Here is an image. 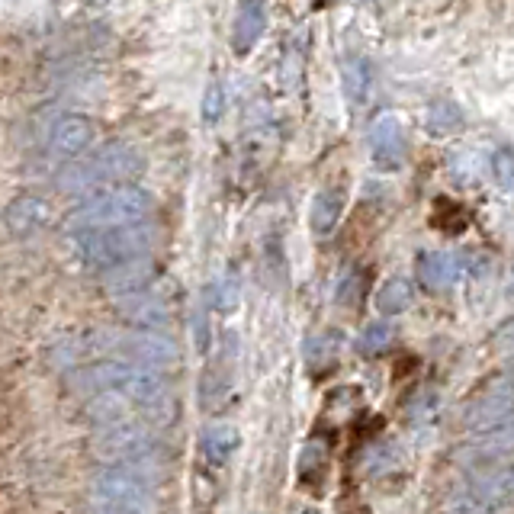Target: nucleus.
<instances>
[{
	"label": "nucleus",
	"instance_id": "7ed1b4c3",
	"mask_svg": "<svg viewBox=\"0 0 514 514\" xmlns=\"http://www.w3.org/2000/svg\"><path fill=\"white\" fill-rule=\"evenodd\" d=\"M155 229L148 222L142 225H126V229H107V232H87L74 238V254L81 257V264L90 270H107L139 261V257H148L151 248H155Z\"/></svg>",
	"mask_w": 514,
	"mask_h": 514
},
{
	"label": "nucleus",
	"instance_id": "2eb2a0df",
	"mask_svg": "<svg viewBox=\"0 0 514 514\" xmlns=\"http://www.w3.org/2000/svg\"><path fill=\"white\" fill-rule=\"evenodd\" d=\"M155 274H158V267L151 264V257H139V261H129V264H119V267L107 270V274H103V286H107L110 296L126 299L132 293L148 290Z\"/></svg>",
	"mask_w": 514,
	"mask_h": 514
},
{
	"label": "nucleus",
	"instance_id": "6ab92c4d",
	"mask_svg": "<svg viewBox=\"0 0 514 514\" xmlns=\"http://www.w3.org/2000/svg\"><path fill=\"white\" fill-rule=\"evenodd\" d=\"M514 447V428H492V431H482V437L476 444L466 447V457L470 460H482V463H492L498 460L502 453H508Z\"/></svg>",
	"mask_w": 514,
	"mask_h": 514
},
{
	"label": "nucleus",
	"instance_id": "f03ea898",
	"mask_svg": "<svg viewBox=\"0 0 514 514\" xmlns=\"http://www.w3.org/2000/svg\"><path fill=\"white\" fill-rule=\"evenodd\" d=\"M145 171V158L126 142H110L94 155L68 161L58 171L55 184L62 193H90L97 187H123Z\"/></svg>",
	"mask_w": 514,
	"mask_h": 514
},
{
	"label": "nucleus",
	"instance_id": "cd10ccee",
	"mask_svg": "<svg viewBox=\"0 0 514 514\" xmlns=\"http://www.w3.org/2000/svg\"><path fill=\"white\" fill-rule=\"evenodd\" d=\"M302 514H322V511H315V508H309V511H302Z\"/></svg>",
	"mask_w": 514,
	"mask_h": 514
},
{
	"label": "nucleus",
	"instance_id": "ddd939ff",
	"mask_svg": "<svg viewBox=\"0 0 514 514\" xmlns=\"http://www.w3.org/2000/svg\"><path fill=\"white\" fill-rule=\"evenodd\" d=\"M267 29V0H238L232 23V49L235 55H248Z\"/></svg>",
	"mask_w": 514,
	"mask_h": 514
},
{
	"label": "nucleus",
	"instance_id": "5701e85b",
	"mask_svg": "<svg viewBox=\"0 0 514 514\" xmlns=\"http://www.w3.org/2000/svg\"><path fill=\"white\" fill-rule=\"evenodd\" d=\"M389 344H392V328L386 322H370L357 335V351L364 357H376V354L389 351Z\"/></svg>",
	"mask_w": 514,
	"mask_h": 514
},
{
	"label": "nucleus",
	"instance_id": "423d86ee",
	"mask_svg": "<svg viewBox=\"0 0 514 514\" xmlns=\"http://www.w3.org/2000/svg\"><path fill=\"white\" fill-rule=\"evenodd\" d=\"M107 351L119 354V360L142 364L151 370H171L180 364V347L161 331H129V335H113V341L103 344Z\"/></svg>",
	"mask_w": 514,
	"mask_h": 514
},
{
	"label": "nucleus",
	"instance_id": "bb28decb",
	"mask_svg": "<svg viewBox=\"0 0 514 514\" xmlns=\"http://www.w3.org/2000/svg\"><path fill=\"white\" fill-rule=\"evenodd\" d=\"M90 514H155V508H142V505H90Z\"/></svg>",
	"mask_w": 514,
	"mask_h": 514
},
{
	"label": "nucleus",
	"instance_id": "0eeeda50",
	"mask_svg": "<svg viewBox=\"0 0 514 514\" xmlns=\"http://www.w3.org/2000/svg\"><path fill=\"white\" fill-rule=\"evenodd\" d=\"M511 415H514V373L505 376V380H498L492 389H486L479 399L466 405L463 425L482 434V431L502 428Z\"/></svg>",
	"mask_w": 514,
	"mask_h": 514
},
{
	"label": "nucleus",
	"instance_id": "b1692460",
	"mask_svg": "<svg viewBox=\"0 0 514 514\" xmlns=\"http://www.w3.org/2000/svg\"><path fill=\"white\" fill-rule=\"evenodd\" d=\"M238 302H241V286L238 280L232 277H222L219 283L209 286V306H213L216 312H235L238 309Z\"/></svg>",
	"mask_w": 514,
	"mask_h": 514
},
{
	"label": "nucleus",
	"instance_id": "9b49d317",
	"mask_svg": "<svg viewBox=\"0 0 514 514\" xmlns=\"http://www.w3.org/2000/svg\"><path fill=\"white\" fill-rule=\"evenodd\" d=\"M470 502L479 508H502L514 502V463H492L489 470H482L470 482Z\"/></svg>",
	"mask_w": 514,
	"mask_h": 514
},
{
	"label": "nucleus",
	"instance_id": "aec40b11",
	"mask_svg": "<svg viewBox=\"0 0 514 514\" xmlns=\"http://www.w3.org/2000/svg\"><path fill=\"white\" fill-rule=\"evenodd\" d=\"M200 444H203V457L209 463L222 466L235 453V447H238V431L229 428V425H209L203 431V437H200Z\"/></svg>",
	"mask_w": 514,
	"mask_h": 514
},
{
	"label": "nucleus",
	"instance_id": "f257e3e1",
	"mask_svg": "<svg viewBox=\"0 0 514 514\" xmlns=\"http://www.w3.org/2000/svg\"><path fill=\"white\" fill-rule=\"evenodd\" d=\"M151 209H155V200H151V193H145L142 187L135 184L110 187V190L94 193L78 209H71V216L65 219V229L71 238L87 235V232L126 229V225L148 222Z\"/></svg>",
	"mask_w": 514,
	"mask_h": 514
},
{
	"label": "nucleus",
	"instance_id": "1a4fd4ad",
	"mask_svg": "<svg viewBox=\"0 0 514 514\" xmlns=\"http://www.w3.org/2000/svg\"><path fill=\"white\" fill-rule=\"evenodd\" d=\"M97 126L87 116H62L49 132V155L58 161H78L84 151L94 145Z\"/></svg>",
	"mask_w": 514,
	"mask_h": 514
},
{
	"label": "nucleus",
	"instance_id": "4be33fe9",
	"mask_svg": "<svg viewBox=\"0 0 514 514\" xmlns=\"http://www.w3.org/2000/svg\"><path fill=\"white\" fill-rule=\"evenodd\" d=\"M412 286H408L405 280H386L383 290L376 293V309H380L383 315H402L408 306H412Z\"/></svg>",
	"mask_w": 514,
	"mask_h": 514
},
{
	"label": "nucleus",
	"instance_id": "f8f14e48",
	"mask_svg": "<svg viewBox=\"0 0 514 514\" xmlns=\"http://www.w3.org/2000/svg\"><path fill=\"white\" fill-rule=\"evenodd\" d=\"M116 306H119V312H123V319L139 325L142 331H161L171 322L168 299L155 290H142V293H132L126 299H116Z\"/></svg>",
	"mask_w": 514,
	"mask_h": 514
},
{
	"label": "nucleus",
	"instance_id": "4468645a",
	"mask_svg": "<svg viewBox=\"0 0 514 514\" xmlns=\"http://www.w3.org/2000/svg\"><path fill=\"white\" fill-rule=\"evenodd\" d=\"M460 274H463V264H460L457 254H450V251H425V254H418V280L431 293L450 290V286L460 280Z\"/></svg>",
	"mask_w": 514,
	"mask_h": 514
},
{
	"label": "nucleus",
	"instance_id": "a211bd4d",
	"mask_svg": "<svg viewBox=\"0 0 514 514\" xmlns=\"http://www.w3.org/2000/svg\"><path fill=\"white\" fill-rule=\"evenodd\" d=\"M341 87H344V94L347 100L354 103V107H360V103L367 100L370 94V62L367 58H344V65H341Z\"/></svg>",
	"mask_w": 514,
	"mask_h": 514
},
{
	"label": "nucleus",
	"instance_id": "9d476101",
	"mask_svg": "<svg viewBox=\"0 0 514 514\" xmlns=\"http://www.w3.org/2000/svg\"><path fill=\"white\" fill-rule=\"evenodd\" d=\"M52 203L45 200L39 193H20L17 200H10V206L4 209V222L10 235L17 238H33L39 235L42 229H49L52 225Z\"/></svg>",
	"mask_w": 514,
	"mask_h": 514
},
{
	"label": "nucleus",
	"instance_id": "20e7f679",
	"mask_svg": "<svg viewBox=\"0 0 514 514\" xmlns=\"http://www.w3.org/2000/svg\"><path fill=\"white\" fill-rule=\"evenodd\" d=\"M84 380L94 392H116V396H123L129 405L139 408H148L171 396L168 383H164V376L158 370L129 364V360H103V364L84 373Z\"/></svg>",
	"mask_w": 514,
	"mask_h": 514
},
{
	"label": "nucleus",
	"instance_id": "dca6fc26",
	"mask_svg": "<svg viewBox=\"0 0 514 514\" xmlns=\"http://www.w3.org/2000/svg\"><path fill=\"white\" fill-rule=\"evenodd\" d=\"M341 213H344V190L338 187H325L322 193H315V200H312V232L325 238L335 232V225L341 222Z\"/></svg>",
	"mask_w": 514,
	"mask_h": 514
},
{
	"label": "nucleus",
	"instance_id": "393cba45",
	"mask_svg": "<svg viewBox=\"0 0 514 514\" xmlns=\"http://www.w3.org/2000/svg\"><path fill=\"white\" fill-rule=\"evenodd\" d=\"M492 177L502 193H514V151L498 148L492 155Z\"/></svg>",
	"mask_w": 514,
	"mask_h": 514
},
{
	"label": "nucleus",
	"instance_id": "a878e982",
	"mask_svg": "<svg viewBox=\"0 0 514 514\" xmlns=\"http://www.w3.org/2000/svg\"><path fill=\"white\" fill-rule=\"evenodd\" d=\"M219 116H222V87L213 84V87H209V94H206V103H203V119H206V123H216Z\"/></svg>",
	"mask_w": 514,
	"mask_h": 514
},
{
	"label": "nucleus",
	"instance_id": "412c9836",
	"mask_svg": "<svg viewBox=\"0 0 514 514\" xmlns=\"http://www.w3.org/2000/svg\"><path fill=\"white\" fill-rule=\"evenodd\" d=\"M425 126L434 135H453V132L463 129V110L453 100H437V103H431Z\"/></svg>",
	"mask_w": 514,
	"mask_h": 514
},
{
	"label": "nucleus",
	"instance_id": "f3484780",
	"mask_svg": "<svg viewBox=\"0 0 514 514\" xmlns=\"http://www.w3.org/2000/svg\"><path fill=\"white\" fill-rule=\"evenodd\" d=\"M84 412L103 431V428H113V425L129 421V402L123 396H116V392H97V396L87 402Z\"/></svg>",
	"mask_w": 514,
	"mask_h": 514
},
{
	"label": "nucleus",
	"instance_id": "6e6552de",
	"mask_svg": "<svg viewBox=\"0 0 514 514\" xmlns=\"http://www.w3.org/2000/svg\"><path fill=\"white\" fill-rule=\"evenodd\" d=\"M367 145H370V158L380 171H396L399 164L405 161V155H408V142H405L402 123L389 113L376 116L370 123Z\"/></svg>",
	"mask_w": 514,
	"mask_h": 514
},
{
	"label": "nucleus",
	"instance_id": "39448f33",
	"mask_svg": "<svg viewBox=\"0 0 514 514\" xmlns=\"http://www.w3.org/2000/svg\"><path fill=\"white\" fill-rule=\"evenodd\" d=\"M158 441L151 437V431L139 421H123V425H113V428H103L97 431L94 444V457L103 460L107 466H126V463H142L151 460Z\"/></svg>",
	"mask_w": 514,
	"mask_h": 514
}]
</instances>
